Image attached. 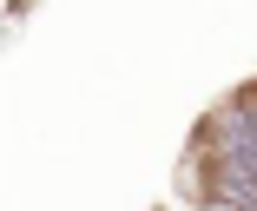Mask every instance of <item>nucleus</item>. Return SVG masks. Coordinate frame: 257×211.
Returning <instances> with one entry per match:
<instances>
[{"instance_id":"1","label":"nucleus","mask_w":257,"mask_h":211,"mask_svg":"<svg viewBox=\"0 0 257 211\" xmlns=\"http://www.w3.org/2000/svg\"><path fill=\"white\" fill-rule=\"evenodd\" d=\"M211 211H231V204H211Z\"/></svg>"}]
</instances>
